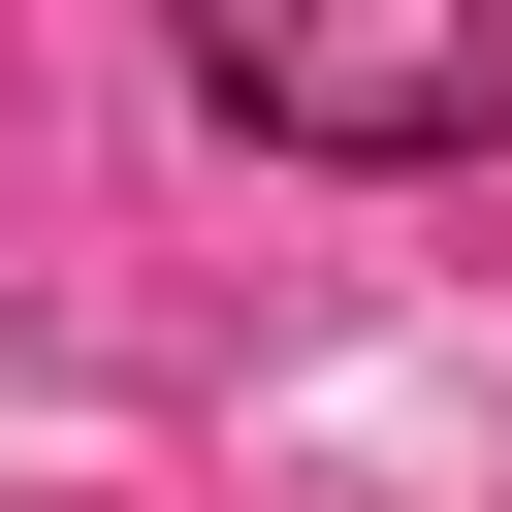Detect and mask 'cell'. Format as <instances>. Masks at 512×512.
I'll use <instances>...</instances> for the list:
<instances>
[{
	"instance_id": "cell-1",
	"label": "cell",
	"mask_w": 512,
	"mask_h": 512,
	"mask_svg": "<svg viewBox=\"0 0 512 512\" xmlns=\"http://www.w3.org/2000/svg\"><path fill=\"white\" fill-rule=\"evenodd\" d=\"M192 96L256 160H512V0H192Z\"/></svg>"
}]
</instances>
